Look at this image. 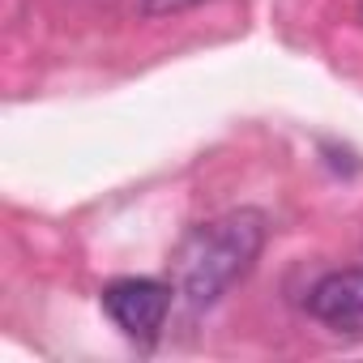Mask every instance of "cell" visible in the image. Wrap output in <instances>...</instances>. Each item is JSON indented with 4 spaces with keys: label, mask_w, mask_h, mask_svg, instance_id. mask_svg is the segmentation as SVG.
Here are the masks:
<instances>
[{
    "label": "cell",
    "mask_w": 363,
    "mask_h": 363,
    "mask_svg": "<svg viewBox=\"0 0 363 363\" xmlns=\"http://www.w3.org/2000/svg\"><path fill=\"white\" fill-rule=\"evenodd\" d=\"M265 214L261 210H227L210 223H197L171 252V286L193 312L214 308L265 248Z\"/></svg>",
    "instance_id": "1"
},
{
    "label": "cell",
    "mask_w": 363,
    "mask_h": 363,
    "mask_svg": "<svg viewBox=\"0 0 363 363\" xmlns=\"http://www.w3.org/2000/svg\"><path fill=\"white\" fill-rule=\"evenodd\" d=\"M103 312L116 320V329L137 342V346H154L162 337L175 286L158 282V278H116L103 286Z\"/></svg>",
    "instance_id": "2"
},
{
    "label": "cell",
    "mask_w": 363,
    "mask_h": 363,
    "mask_svg": "<svg viewBox=\"0 0 363 363\" xmlns=\"http://www.w3.org/2000/svg\"><path fill=\"white\" fill-rule=\"evenodd\" d=\"M308 312L333 333L363 337V265L316 278L308 291Z\"/></svg>",
    "instance_id": "3"
}]
</instances>
